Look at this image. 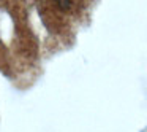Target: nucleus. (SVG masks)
<instances>
[{
    "instance_id": "nucleus-1",
    "label": "nucleus",
    "mask_w": 147,
    "mask_h": 132,
    "mask_svg": "<svg viewBox=\"0 0 147 132\" xmlns=\"http://www.w3.org/2000/svg\"><path fill=\"white\" fill-rule=\"evenodd\" d=\"M54 2L62 11H68L71 8V0H54Z\"/></svg>"
}]
</instances>
